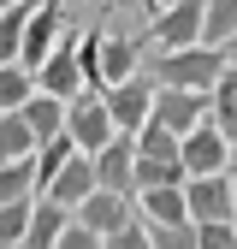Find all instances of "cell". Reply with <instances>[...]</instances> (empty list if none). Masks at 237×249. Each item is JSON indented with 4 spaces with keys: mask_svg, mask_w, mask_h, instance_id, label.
Wrapping results in <instances>:
<instances>
[{
    "mask_svg": "<svg viewBox=\"0 0 237 249\" xmlns=\"http://www.w3.org/2000/svg\"><path fill=\"white\" fill-rule=\"evenodd\" d=\"M225 71V53L214 48H178L154 59V89H184V95H214V83Z\"/></svg>",
    "mask_w": 237,
    "mask_h": 249,
    "instance_id": "obj_1",
    "label": "cell"
},
{
    "mask_svg": "<svg viewBox=\"0 0 237 249\" xmlns=\"http://www.w3.org/2000/svg\"><path fill=\"white\" fill-rule=\"evenodd\" d=\"M77 42H83V30L66 24V36H59V48L42 59V71H36V95H53V101H77L83 95V71H77Z\"/></svg>",
    "mask_w": 237,
    "mask_h": 249,
    "instance_id": "obj_2",
    "label": "cell"
},
{
    "mask_svg": "<svg viewBox=\"0 0 237 249\" xmlns=\"http://www.w3.org/2000/svg\"><path fill=\"white\" fill-rule=\"evenodd\" d=\"M178 160H184V178H220V172H231V137L207 119L178 142Z\"/></svg>",
    "mask_w": 237,
    "mask_h": 249,
    "instance_id": "obj_3",
    "label": "cell"
},
{
    "mask_svg": "<svg viewBox=\"0 0 237 249\" xmlns=\"http://www.w3.org/2000/svg\"><path fill=\"white\" fill-rule=\"evenodd\" d=\"M154 95H160V89H154V77H125V83H113L107 89V113H113V131L118 137H136L142 131V124H148V113H154Z\"/></svg>",
    "mask_w": 237,
    "mask_h": 249,
    "instance_id": "obj_4",
    "label": "cell"
},
{
    "mask_svg": "<svg viewBox=\"0 0 237 249\" xmlns=\"http://www.w3.org/2000/svg\"><path fill=\"white\" fill-rule=\"evenodd\" d=\"M202 12H207V0H178V6H166L160 18H148V42L160 53L202 48Z\"/></svg>",
    "mask_w": 237,
    "mask_h": 249,
    "instance_id": "obj_5",
    "label": "cell"
},
{
    "mask_svg": "<svg viewBox=\"0 0 237 249\" xmlns=\"http://www.w3.org/2000/svg\"><path fill=\"white\" fill-rule=\"evenodd\" d=\"M89 160H95V190H113V196L136 202V137H113Z\"/></svg>",
    "mask_w": 237,
    "mask_h": 249,
    "instance_id": "obj_6",
    "label": "cell"
},
{
    "mask_svg": "<svg viewBox=\"0 0 237 249\" xmlns=\"http://www.w3.org/2000/svg\"><path fill=\"white\" fill-rule=\"evenodd\" d=\"M59 36H66V6H59V0H36L30 30H24V59H18V66L36 77V71H42V59L59 48Z\"/></svg>",
    "mask_w": 237,
    "mask_h": 249,
    "instance_id": "obj_7",
    "label": "cell"
},
{
    "mask_svg": "<svg viewBox=\"0 0 237 249\" xmlns=\"http://www.w3.org/2000/svg\"><path fill=\"white\" fill-rule=\"evenodd\" d=\"M66 137L77 142V154H101L118 131H113V113L101 95H77L71 101V119H66Z\"/></svg>",
    "mask_w": 237,
    "mask_h": 249,
    "instance_id": "obj_8",
    "label": "cell"
},
{
    "mask_svg": "<svg viewBox=\"0 0 237 249\" xmlns=\"http://www.w3.org/2000/svg\"><path fill=\"white\" fill-rule=\"evenodd\" d=\"M184 208H190V226L231 220V172H220V178H184Z\"/></svg>",
    "mask_w": 237,
    "mask_h": 249,
    "instance_id": "obj_9",
    "label": "cell"
},
{
    "mask_svg": "<svg viewBox=\"0 0 237 249\" xmlns=\"http://www.w3.org/2000/svg\"><path fill=\"white\" fill-rule=\"evenodd\" d=\"M42 196H48V202H59L66 213H77L89 196H95V160H89V154H71V160L53 172V184H48Z\"/></svg>",
    "mask_w": 237,
    "mask_h": 249,
    "instance_id": "obj_10",
    "label": "cell"
},
{
    "mask_svg": "<svg viewBox=\"0 0 237 249\" xmlns=\"http://www.w3.org/2000/svg\"><path fill=\"white\" fill-rule=\"evenodd\" d=\"M154 119L166 124V131L184 142L196 124H207V95H184V89H160L154 95Z\"/></svg>",
    "mask_w": 237,
    "mask_h": 249,
    "instance_id": "obj_11",
    "label": "cell"
},
{
    "mask_svg": "<svg viewBox=\"0 0 237 249\" xmlns=\"http://www.w3.org/2000/svg\"><path fill=\"white\" fill-rule=\"evenodd\" d=\"M71 220H77L83 231H95V237L107 243V237H113L118 226H131L136 213H131V202H125V196H113V190H95V196H89V202H83V208L71 213Z\"/></svg>",
    "mask_w": 237,
    "mask_h": 249,
    "instance_id": "obj_12",
    "label": "cell"
},
{
    "mask_svg": "<svg viewBox=\"0 0 237 249\" xmlns=\"http://www.w3.org/2000/svg\"><path fill=\"white\" fill-rule=\"evenodd\" d=\"M136 59H142V42L136 36H113V30H101V89L136 77Z\"/></svg>",
    "mask_w": 237,
    "mask_h": 249,
    "instance_id": "obj_13",
    "label": "cell"
},
{
    "mask_svg": "<svg viewBox=\"0 0 237 249\" xmlns=\"http://www.w3.org/2000/svg\"><path fill=\"white\" fill-rule=\"evenodd\" d=\"M136 208H142V226H190L184 184H166V190H136Z\"/></svg>",
    "mask_w": 237,
    "mask_h": 249,
    "instance_id": "obj_14",
    "label": "cell"
},
{
    "mask_svg": "<svg viewBox=\"0 0 237 249\" xmlns=\"http://www.w3.org/2000/svg\"><path fill=\"white\" fill-rule=\"evenodd\" d=\"M66 226H71V213L59 208V202H48V196H36V202H30V231H24V249H53Z\"/></svg>",
    "mask_w": 237,
    "mask_h": 249,
    "instance_id": "obj_15",
    "label": "cell"
},
{
    "mask_svg": "<svg viewBox=\"0 0 237 249\" xmlns=\"http://www.w3.org/2000/svg\"><path fill=\"white\" fill-rule=\"evenodd\" d=\"M66 119H71V107L53 101V95H30V101H24V124H30V137H36V148L66 131Z\"/></svg>",
    "mask_w": 237,
    "mask_h": 249,
    "instance_id": "obj_16",
    "label": "cell"
},
{
    "mask_svg": "<svg viewBox=\"0 0 237 249\" xmlns=\"http://www.w3.org/2000/svg\"><path fill=\"white\" fill-rule=\"evenodd\" d=\"M231 36H237V0H207V12H202V48L225 53Z\"/></svg>",
    "mask_w": 237,
    "mask_h": 249,
    "instance_id": "obj_17",
    "label": "cell"
},
{
    "mask_svg": "<svg viewBox=\"0 0 237 249\" xmlns=\"http://www.w3.org/2000/svg\"><path fill=\"white\" fill-rule=\"evenodd\" d=\"M207 119H214L225 137H237V66H225V71H220L214 95H207Z\"/></svg>",
    "mask_w": 237,
    "mask_h": 249,
    "instance_id": "obj_18",
    "label": "cell"
},
{
    "mask_svg": "<svg viewBox=\"0 0 237 249\" xmlns=\"http://www.w3.org/2000/svg\"><path fill=\"white\" fill-rule=\"evenodd\" d=\"M184 184V160L178 154H136V190H166Z\"/></svg>",
    "mask_w": 237,
    "mask_h": 249,
    "instance_id": "obj_19",
    "label": "cell"
},
{
    "mask_svg": "<svg viewBox=\"0 0 237 249\" xmlns=\"http://www.w3.org/2000/svg\"><path fill=\"white\" fill-rule=\"evenodd\" d=\"M30 12H36V0H30V6H6V12H0V66H18V59H24Z\"/></svg>",
    "mask_w": 237,
    "mask_h": 249,
    "instance_id": "obj_20",
    "label": "cell"
},
{
    "mask_svg": "<svg viewBox=\"0 0 237 249\" xmlns=\"http://www.w3.org/2000/svg\"><path fill=\"white\" fill-rule=\"evenodd\" d=\"M36 196V166L30 160H0V208Z\"/></svg>",
    "mask_w": 237,
    "mask_h": 249,
    "instance_id": "obj_21",
    "label": "cell"
},
{
    "mask_svg": "<svg viewBox=\"0 0 237 249\" xmlns=\"http://www.w3.org/2000/svg\"><path fill=\"white\" fill-rule=\"evenodd\" d=\"M71 154H77V142H71L66 131H59L53 142H42L36 154H30V166H36V190H48V184H53V172H59V166H66V160H71Z\"/></svg>",
    "mask_w": 237,
    "mask_h": 249,
    "instance_id": "obj_22",
    "label": "cell"
},
{
    "mask_svg": "<svg viewBox=\"0 0 237 249\" xmlns=\"http://www.w3.org/2000/svg\"><path fill=\"white\" fill-rule=\"evenodd\" d=\"M30 154H36V137L24 113H0V160H30Z\"/></svg>",
    "mask_w": 237,
    "mask_h": 249,
    "instance_id": "obj_23",
    "label": "cell"
},
{
    "mask_svg": "<svg viewBox=\"0 0 237 249\" xmlns=\"http://www.w3.org/2000/svg\"><path fill=\"white\" fill-rule=\"evenodd\" d=\"M30 95H36V77L24 66H0V113H24Z\"/></svg>",
    "mask_w": 237,
    "mask_h": 249,
    "instance_id": "obj_24",
    "label": "cell"
},
{
    "mask_svg": "<svg viewBox=\"0 0 237 249\" xmlns=\"http://www.w3.org/2000/svg\"><path fill=\"white\" fill-rule=\"evenodd\" d=\"M30 202H36V196H30ZM30 202L0 208V243H6V249H24V231H30Z\"/></svg>",
    "mask_w": 237,
    "mask_h": 249,
    "instance_id": "obj_25",
    "label": "cell"
},
{
    "mask_svg": "<svg viewBox=\"0 0 237 249\" xmlns=\"http://www.w3.org/2000/svg\"><path fill=\"white\" fill-rule=\"evenodd\" d=\"M136 154H178V137L166 131V124H160L154 113H148V124L136 131Z\"/></svg>",
    "mask_w": 237,
    "mask_h": 249,
    "instance_id": "obj_26",
    "label": "cell"
},
{
    "mask_svg": "<svg viewBox=\"0 0 237 249\" xmlns=\"http://www.w3.org/2000/svg\"><path fill=\"white\" fill-rule=\"evenodd\" d=\"M148 249H202L196 226H148Z\"/></svg>",
    "mask_w": 237,
    "mask_h": 249,
    "instance_id": "obj_27",
    "label": "cell"
},
{
    "mask_svg": "<svg viewBox=\"0 0 237 249\" xmlns=\"http://www.w3.org/2000/svg\"><path fill=\"white\" fill-rule=\"evenodd\" d=\"M196 243H202V249H237V220H220V226H196Z\"/></svg>",
    "mask_w": 237,
    "mask_h": 249,
    "instance_id": "obj_28",
    "label": "cell"
},
{
    "mask_svg": "<svg viewBox=\"0 0 237 249\" xmlns=\"http://www.w3.org/2000/svg\"><path fill=\"white\" fill-rule=\"evenodd\" d=\"M107 249H148V226H142V213H136L131 226H118V231L107 237Z\"/></svg>",
    "mask_w": 237,
    "mask_h": 249,
    "instance_id": "obj_29",
    "label": "cell"
},
{
    "mask_svg": "<svg viewBox=\"0 0 237 249\" xmlns=\"http://www.w3.org/2000/svg\"><path fill=\"white\" fill-rule=\"evenodd\" d=\"M53 249H107V243H101V237H95V231H83V226H77V220H71V226H66V231H59V243H53Z\"/></svg>",
    "mask_w": 237,
    "mask_h": 249,
    "instance_id": "obj_30",
    "label": "cell"
},
{
    "mask_svg": "<svg viewBox=\"0 0 237 249\" xmlns=\"http://www.w3.org/2000/svg\"><path fill=\"white\" fill-rule=\"evenodd\" d=\"M136 6H142V12H148V18H160V12H166V6H178V0H136Z\"/></svg>",
    "mask_w": 237,
    "mask_h": 249,
    "instance_id": "obj_31",
    "label": "cell"
},
{
    "mask_svg": "<svg viewBox=\"0 0 237 249\" xmlns=\"http://www.w3.org/2000/svg\"><path fill=\"white\" fill-rule=\"evenodd\" d=\"M225 66H237V36H231V42H225Z\"/></svg>",
    "mask_w": 237,
    "mask_h": 249,
    "instance_id": "obj_32",
    "label": "cell"
},
{
    "mask_svg": "<svg viewBox=\"0 0 237 249\" xmlns=\"http://www.w3.org/2000/svg\"><path fill=\"white\" fill-rule=\"evenodd\" d=\"M231 220H237V178H231Z\"/></svg>",
    "mask_w": 237,
    "mask_h": 249,
    "instance_id": "obj_33",
    "label": "cell"
},
{
    "mask_svg": "<svg viewBox=\"0 0 237 249\" xmlns=\"http://www.w3.org/2000/svg\"><path fill=\"white\" fill-rule=\"evenodd\" d=\"M231 178H237V137H231Z\"/></svg>",
    "mask_w": 237,
    "mask_h": 249,
    "instance_id": "obj_34",
    "label": "cell"
},
{
    "mask_svg": "<svg viewBox=\"0 0 237 249\" xmlns=\"http://www.w3.org/2000/svg\"><path fill=\"white\" fill-rule=\"evenodd\" d=\"M6 6H30V0H0V12H6Z\"/></svg>",
    "mask_w": 237,
    "mask_h": 249,
    "instance_id": "obj_35",
    "label": "cell"
},
{
    "mask_svg": "<svg viewBox=\"0 0 237 249\" xmlns=\"http://www.w3.org/2000/svg\"><path fill=\"white\" fill-rule=\"evenodd\" d=\"M95 6H113V0H95Z\"/></svg>",
    "mask_w": 237,
    "mask_h": 249,
    "instance_id": "obj_36",
    "label": "cell"
},
{
    "mask_svg": "<svg viewBox=\"0 0 237 249\" xmlns=\"http://www.w3.org/2000/svg\"><path fill=\"white\" fill-rule=\"evenodd\" d=\"M0 249H6V243H0Z\"/></svg>",
    "mask_w": 237,
    "mask_h": 249,
    "instance_id": "obj_37",
    "label": "cell"
}]
</instances>
